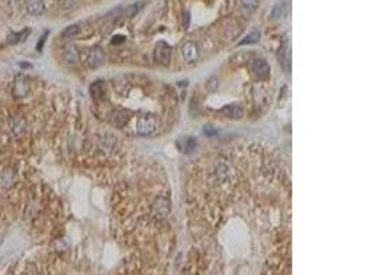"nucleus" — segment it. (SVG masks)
Listing matches in <instances>:
<instances>
[{"label": "nucleus", "mask_w": 368, "mask_h": 275, "mask_svg": "<svg viewBox=\"0 0 368 275\" xmlns=\"http://www.w3.org/2000/svg\"><path fill=\"white\" fill-rule=\"evenodd\" d=\"M90 92H91L92 98L98 99V98H102L104 94H105V85L102 81H95L92 83L91 87H90Z\"/></svg>", "instance_id": "4468645a"}, {"label": "nucleus", "mask_w": 368, "mask_h": 275, "mask_svg": "<svg viewBox=\"0 0 368 275\" xmlns=\"http://www.w3.org/2000/svg\"><path fill=\"white\" fill-rule=\"evenodd\" d=\"M253 73L260 80H266L270 76V66L265 59H257L253 63Z\"/></svg>", "instance_id": "6e6552de"}, {"label": "nucleus", "mask_w": 368, "mask_h": 275, "mask_svg": "<svg viewBox=\"0 0 368 275\" xmlns=\"http://www.w3.org/2000/svg\"><path fill=\"white\" fill-rule=\"evenodd\" d=\"M32 91V84L31 80L26 76H17L13 81V85H11V94L16 99H25L26 97L31 95Z\"/></svg>", "instance_id": "f03ea898"}, {"label": "nucleus", "mask_w": 368, "mask_h": 275, "mask_svg": "<svg viewBox=\"0 0 368 275\" xmlns=\"http://www.w3.org/2000/svg\"><path fill=\"white\" fill-rule=\"evenodd\" d=\"M284 14H285V3L279 1L276 6L273 7L272 13H270V18L272 20H280V18H283Z\"/></svg>", "instance_id": "f3484780"}, {"label": "nucleus", "mask_w": 368, "mask_h": 275, "mask_svg": "<svg viewBox=\"0 0 368 275\" xmlns=\"http://www.w3.org/2000/svg\"><path fill=\"white\" fill-rule=\"evenodd\" d=\"M29 33H31V29L29 28H26L25 31L21 32V33H13L11 36H10V43H18V41H25L26 38L29 36Z\"/></svg>", "instance_id": "aec40b11"}, {"label": "nucleus", "mask_w": 368, "mask_h": 275, "mask_svg": "<svg viewBox=\"0 0 368 275\" xmlns=\"http://www.w3.org/2000/svg\"><path fill=\"white\" fill-rule=\"evenodd\" d=\"M80 32V26L79 25H70V26H66L64 31L61 32V36L64 39H72L79 35Z\"/></svg>", "instance_id": "a211bd4d"}, {"label": "nucleus", "mask_w": 368, "mask_h": 275, "mask_svg": "<svg viewBox=\"0 0 368 275\" xmlns=\"http://www.w3.org/2000/svg\"><path fill=\"white\" fill-rule=\"evenodd\" d=\"M75 4H76V0H60V6L64 10H70L75 7Z\"/></svg>", "instance_id": "4be33fe9"}, {"label": "nucleus", "mask_w": 368, "mask_h": 275, "mask_svg": "<svg viewBox=\"0 0 368 275\" xmlns=\"http://www.w3.org/2000/svg\"><path fill=\"white\" fill-rule=\"evenodd\" d=\"M142 4H144V3L138 1V3H132L130 6H127L126 10H124V13H123V16L127 17V18H132L134 16H137L139 13V10L144 7Z\"/></svg>", "instance_id": "dca6fc26"}, {"label": "nucleus", "mask_w": 368, "mask_h": 275, "mask_svg": "<svg viewBox=\"0 0 368 275\" xmlns=\"http://www.w3.org/2000/svg\"><path fill=\"white\" fill-rule=\"evenodd\" d=\"M22 275H38L35 271H25Z\"/></svg>", "instance_id": "a878e982"}, {"label": "nucleus", "mask_w": 368, "mask_h": 275, "mask_svg": "<svg viewBox=\"0 0 368 275\" xmlns=\"http://www.w3.org/2000/svg\"><path fill=\"white\" fill-rule=\"evenodd\" d=\"M206 88H207L208 92H214L216 91V88H218V79L215 76L210 77L207 81V84H206Z\"/></svg>", "instance_id": "412c9836"}, {"label": "nucleus", "mask_w": 368, "mask_h": 275, "mask_svg": "<svg viewBox=\"0 0 368 275\" xmlns=\"http://www.w3.org/2000/svg\"><path fill=\"white\" fill-rule=\"evenodd\" d=\"M62 58L64 61L69 65H75L79 61V51L77 48L73 44H68V46L64 47V51H62Z\"/></svg>", "instance_id": "f8f14e48"}, {"label": "nucleus", "mask_w": 368, "mask_h": 275, "mask_svg": "<svg viewBox=\"0 0 368 275\" xmlns=\"http://www.w3.org/2000/svg\"><path fill=\"white\" fill-rule=\"evenodd\" d=\"M47 35H48V32H46L42 38H40V40H39V43H38V51H42V48H43V44L46 43V38H47Z\"/></svg>", "instance_id": "b1692460"}, {"label": "nucleus", "mask_w": 368, "mask_h": 275, "mask_svg": "<svg viewBox=\"0 0 368 275\" xmlns=\"http://www.w3.org/2000/svg\"><path fill=\"white\" fill-rule=\"evenodd\" d=\"M17 179H18V172L14 168L7 167V168L0 171V186L1 187H6V189L11 187L17 182Z\"/></svg>", "instance_id": "0eeeda50"}, {"label": "nucleus", "mask_w": 368, "mask_h": 275, "mask_svg": "<svg viewBox=\"0 0 368 275\" xmlns=\"http://www.w3.org/2000/svg\"><path fill=\"white\" fill-rule=\"evenodd\" d=\"M219 113L225 116V117H228V118H232V120H238V118L243 117V109L236 103H230V105L223 106L219 110Z\"/></svg>", "instance_id": "9d476101"}, {"label": "nucleus", "mask_w": 368, "mask_h": 275, "mask_svg": "<svg viewBox=\"0 0 368 275\" xmlns=\"http://www.w3.org/2000/svg\"><path fill=\"white\" fill-rule=\"evenodd\" d=\"M260 39H261V32L260 31H254L251 32L250 35H247L240 43H238V46H244V44H255V43H258L260 41Z\"/></svg>", "instance_id": "2eb2a0df"}, {"label": "nucleus", "mask_w": 368, "mask_h": 275, "mask_svg": "<svg viewBox=\"0 0 368 275\" xmlns=\"http://www.w3.org/2000/svg\"><path fill=\"white\" fill-rule=\"evenodd\" d=\"M280 59H281V63H283V68L285 69V72L290 70V55H288V44L287 41L284 43L283 50H281V54H280Z\"/></svg>", "instance_id": "6ab92c4d"}, {"label": "nucleus", "mask_w": 368, "mask_h": 275, "mask_svg": "<svg viewBox=\"0 0 368 275\" xmlns=\"http://www.w3.org/2000/svg\"><path fill=\"white\" fill-rule=\"evenodd\" d=\"M152 212L156 217H166L171 212V201L166 197H157L152 204Z\"/></svg>", "instance_id": "39448f33"}, {"label": "nucleus", "mask_w": 368, "mask_h": 275, "mask_svg": "<svg viewBox=\"0 0 368 275\" xmlns=\"http://www.w3.org/2000/svg\"><path fill=\"white\" fill-rule=\"evenodd\" d=\"M154 59L161 65H169L171 59V47L166 41H159L154 47Z\"/></svg>", "instance_id": "423d86ee"}, {"label": "nucleus", "mask_w": 368, "mask_h": 275, "mask_svg": "<svg viewBox=\"0 0 368 275\" xmlns=\"http://www.w3.org/2000/svg\"><path fill=\"white\" fill-rule=\"evenodd\" d=\"M156 125H157V122H156V118L153 116H141L135 122V132L142 137H148V135H152L156 131Z\"/></svg>", "instance_id": "7ed1b4c3"}, {"label": "nucleus", "mask_w": 368, "mask_h": 275, "mask_svg": "<svg viewBox=\"0 0 368 275\" xmlns=\"http://www.w3.org/2000/svg\"><path fill=\"white\" fill-rule=\"evenodd\" d=\"M258 3H260V0H241V4H243L245 8H250V10L257 8Z\"/></svg>", "instance_id": "5701e85b"}, {"label": "nucleus", "mask_w": 368, "mask_h": 275, "mask_svg": "<svg viewBox=\"0 0 368 275\" xmlns=\"http://www.w3.org/2000/svg\"><path fill=\"white\" fill-rule=\"evenodd\" d=\"M105 63V54L98 47L91 48L86 57V65L90 69H98Z\"/></svg>", "instance_id": "20e7f679"}, {"label": "nucleus", "mask_w": 368, "mask_h": 275, "mask_svg": "<svg viewBox=\"0 0 368 275\" xmlns=\"http://www.w3.org/2000/svg\"><path fill=\"white\" fill-rule=\"evenodd\" d=\"M110 124L112 125H115L117 128H122L123 125L126 124V122L129 121V115L124 112V110H115L112 116H110Z\"/></svg>", "instance_id": "ddd939ff"}, {"label": "nucleus", "mask_w": 368, "mask_h": 275, "mask_svg": "<svg viewBox=\"0 0 368 275\" xmlns=\"http://www.w3.org/2000/svg\"><path fill=\"white\" fill-rule=\"evenodd\" d=\"M25 8H26L28 14H31V16H42L44 11V1L43 0H26Z\"/></svg>", "instance_id": "9b49d317"}, {"label": "nucleus", "mask_w": 368, "mask_h": 275, "mask_svg": "<svg viewBox=\"0 0 368 275\" xmlns=\"http://www.w3.org/2000/svg\"><path fill=\"white\" fill-rule=\"evenodd\" d=\"M204 134L208 135V137H213V135H215L214 127H211V125H206V128H204Z\"/></svg>", "instance_id": "393cba45"}, {"label": "nucleus", "mask_w": 368, "mask_h": 275, "mask_svg": "<svg viewBox=\"0 0 368 275\" xmlns=\"http://www.w3.org/2000/svg\"><path fill=\"white\" fill-rule=\"evenodd\" d=\"M6 130L16 139H21L26 134V120L21 115H10L6 120Z\"/></svg>", "instance_id": "f257e3e1"}, {"label": "nucleus", "mask_w": 368, "mask_h": 275, "mask_svg": "<svg viewBox=\"0 0 368 275\" xmlns=\"http://www.w3.org/2000/svg\"><path fill=\"white\" fill-rule=\"evenodd\" d=\"M182 55L186 62H196L199 59V50L193 41H186L182 46Z\"/></svg>", "instance_id": "1a4fd4ad"}]
</instances>
